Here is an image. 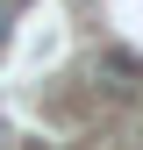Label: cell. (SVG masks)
<instances>
[{"label": "cell", "mask_w": 143, "mask_h": 150, "mask_svg": "<svg viewBox=\"0 0 143 150\" xmlns=\"http://www.w3.org/2000/svg\"><path fill=\"white\" fill-rule=\"evenodd\" d=\"M136 79H143V64L129 50H100V86L107 93H136Z\"/></svg>", "instance_id": "cell-1"}, {"label": "cell", "mask_w": 143, "mask_h": 150, "mask_svg": "<svg viewBox=\"0 0 143 150\" xmlns=\"http://www.w3.org/2000/svg\"><path fill=\"white\" fill-rule=\"evenodd\" d=\"M0 43H7V7H0Z\"/></svg>", "instance_id": "cell-2"}]
</instances>
